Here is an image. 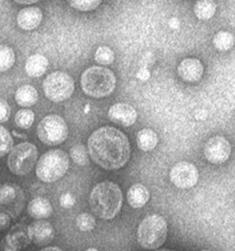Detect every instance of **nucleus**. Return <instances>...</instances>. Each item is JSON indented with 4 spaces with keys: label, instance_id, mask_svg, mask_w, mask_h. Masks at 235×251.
<instances>
[{
    "label": "nucleus",
    "instance_id": "f257e3e1",
    "mask_svg": "<svg viewBox=\"0 0 235 251\" xmlns=\"http://www.w3.org/2000/svg\"><path fill=\"white\" fill-rule=\"evenodd\" d=\"M88 147L92 160L108 170L121 169L131 155L128 137L119 129L110 126L95 130L89 136Z\"/></svg>",
    "mask_w": 235,
    "mask_h": 251
},
{
    "label": "nucleus",
    "instance_id": "f03ea898",
    "mask_svg": "<svg viewBox=\"0 0 235 251\" xmlns=\"http://www.w3.org/2000/svg\"><path fill=\"white\" fill-rule=\"evenodd\" d=\"M123 196L120 187L110 181H104L92 190L89 205L92 211L102 219H112L122 208Z\"/></svg>",
    "mask_w": 235,
    "mask_h": 251
},
{
    "label": "nucleus",
    "instance_id": "7ed1b4c3",
    "mask_svg": "<svg viewBox=\"0 0 235 251\" xmlns=\"http://www.w3.org/2000/svg\"><path fill=\"white\" fill-rule=\"evenodd\" d=\"M116 82L113 72L100 66L87 69L81 76L83 91L92 98H106L110 95L115 90Z\"/></svg>",
    "mask_w": 235,
    "mask_h": 251
},
{
    "label": "nucleus",
    "instance_id": "20e7f679",
    "mask_svg": "<svg viewBox=\"0 0 235 251\" xmlns=\"http://www.w3.org/2000/svg\"><path fill=\"white\" fill-rule=\"evenodd\" d=\"M69 163V156L64 151H49L37 162L36 174L43 182L53 183L64 176Z\"/></svg>",
    "mask_w": 235,
    "mask_h": 251
},
{
    "label": "nucleus",
    "instance_id": "39448f33",
    "mask_svg": "<svg viewBox=\"0 0 235 251\" xmlns=\"http://www.w3.org/2000/svg\"><path fill=\"white\" fill-rule=\"evenodd\" d=\"M167 233V223L161 216L157 214L148 216L142 221L138 227V242L145 249H159L165 242Z\"/></svg>",
    "mask_w": 235,
    "mask_h": 251
},
{
    "label": "nucleus",
    "instance_id": "423d86ee",
    "mask_svg": "<svg viewBox=\"0 0 235 251\" xmlns=\"http://www.w3.org/2000/svg\"><path fill=\"white\" fill-rule=\"evenodd\" d=\"M38 151L36 146L29 142L17 145L10 151L8 157V167L14 175H26L36 164Z\"/></svg>",
    "mask_w": 235,
    "mask_h": 251
},
{
    "label": "nucleus",
    "instance_id": "0eeeda50",
    "mask_svg": "<svg viewBox=\"0 0 235 251\" xmlns=\"http://www.w3.org/2000/svg\"><path fill=\"white\" fill-rule=\"evenodd\" d=\"M37 133V136L44 144L54 147L66 141L68 128L62 117L51 114L39 123Z\"/></svg>",
    "mask_w": 235,
    "mask_h": 251
},
{
    "label": "nucleus",
    "instance_id": "6e6552de",
    "mask_svg": "<svg viewBox=\"0 0 235 251\" xmlns=\"http://www.w3.org/2000/svg\"><path fill=\"white\" fill-rule=\"evenodd\" d=\"M43 91L49 100L55 102L65 101L74 92V81L72 77L62 71L50 74L43 81Z\"/></svg>",
    "mask_w": 235,
    "mask_h": 251
},
{
    "label": "nucleus",
    "instance_id": "1a4fd4ad",
    "mask_svg": "<svg viewBox=\"0 0 235 251\" xmlns=\"http://www.w3.org/2000/svg\"><path fill=\"white\" fill-rule=\"evenodd\" d=\"M170 178L174 186L183 190L190 189L198 182V170L191 162H178L171 169Z\"/></svg>",
    "mask_w": 235,
    "mask_h": 251
},
{
    "label": "nucleus",
    "instance_id": "9d476101",
    "mask_svg": "<svg viewBox=\"0 0 235 251\" xmlns=\"http://www.w3.org/2000/svg\"><path fill=\"white\" fill-rule=\"evenodd\" d=\"M231 151V145L226 138L216 135L206 142L204 156L211 163L222 164L229 159Z\"/></svg>",
    "mask_w": 235,
    "mask_h": 251
},
{
    "label": "nucleus",
    "instance_id": "9b49d317",
    "mask_svg": "<svg viewBox=\"0 0 235 251\" xmlns=\"http://www.w3.org/2000/svg\"><path fill=\"white\" fill-rule=\"evenodd\" d=\"M55 231L51 224L46 221H37L28 227V236L37 246H45L54 239Z\"/></svg>",
    "mask_w": 235,
    "mask_h": 251
},
{
    "label": "nucleus",
    "instance_id": "f8f14e48",
    "mask_svg": "<svg viewBox=\"0 0 235 251\" xmlns=\"http://www.w3.org/2000/svg\"><path fill=\"white\" fill-rule=\"evenodd\" d=\"M108 116L112 122L116 125L129 127L134 125L138 114L133 107L126 103H117L110 107Z\"/></svg>",
    "mask_w": 235,
    "mask_h": 251
},
{
    "label": "nucleus",
    "instance_id": "ddd939ff",
    "mask_svg": "<svg viewBox=\"0 0 235 251\" xmlns=\"http://www.w3.org/2000/svg\"><path fill=\"white\" fill-rule=\"evenodd\" d=\"M179 76L186 82H197L202 79L203 65L196 58H186L180 63L177 69Z\"/></svg>",
    "mask_w": 235,
    "mask_h": 251
},
{
    "label": "nucleus",
    "instance_id": "4468645a",
    "mask_svg": "<svg viewBox=\"0 0 235 251\" xmlns=\"http://www.w3.org/2000/svg\"><path fill=\"white\" fill-rule=\"evenodd\" d=\"M43 18V11L39 8L28 7L19 12L17 23L19 26L23 30L31 31L40 25Z\"/></svg>",
    "mask_w": 235,
    "mask_h": 251
},
{
    "label": "nucleus",
    "instance_id": "2eb2a0df",
    "mask_svg": "<svg viewBox=\"0 0 235 251\" xmlns=\"http://www.w3.org/2000/svg\"><path fill=\"white\" fill-rule=\"evenodd\" d=\"M127 198L131 207L141 208L150 201V191L143 184H134L128 191Z\"/></svg>",
    "mask_w": 235,
    "mask_h": 251
},
{
    "label": "nucleus",
    "instance_id": "dca6fc26",
    "mask_svg": "<svg viewBox=\"0 0 235 251\" xmlns=\"http://www.w3.org/2000/svg\"><path fill=\"white\" fill-rule=\"evenodd\" d=\"M48 59L42 54H34L29 57L25 63V71L32 78L43 76L48 68Z\"/></svg>",
    "mask_w": 235,
    "mask_h": 251
},
{
    "label": "nucleus",
    "instance_id": "f3484780",
    "mask_svg": "<svg viewBox=\"0 0 235 251\" xmlns=\"http://www.w3.org/2000/svg\"><path fill=\"white\" fill-rule=\"evenodd\" d=\"M52 206L48 200L37 197L32 200L28 205V213L36 219H44L51 216Z\"/></svg>",
    "mask_w": 235,
    "mask_h": 251
},
{
    "label": "nucleus",
    "instance_id": "a211bd4d",
    "mask_svg": "<svg viewBox=\"0 0 235 251\" xmlns=\"http://www.w3.org/2000/svg\"><path fill=\"white\" fill-rule=\"evenodd\" d=\"M17 104L24 107H32L38 101V93L34 86L24 85L18 88L16 92Z\"/></svg>",
    "mask_w": 235,
    "mask_h": 251
},
{
    "label": "nucleus",
    "instance_id": "6ab92c4d",
    "mask_svg": "<svg viewBox=\"0 0 235 251\" xmlns=\"http://www.w3.org/2000/svg\"><path fill=\"white\" fill-rule=\"evenodd\" d=\"M137 143L141 150L150 151L157 147L159 143V137L152 129H142L137 135Z\"/></svg>",
    "mask_w": 235,
    "mask_h": 251
},
{
    "label": "nucleus",
    "instance_id": "aec40b11",
    "mask_svg": "<svg viewBox=\"0 0 235 251\" xmlns=\"http://www.w3.org/2000/svg\"><path fill=\"white\" fill-rule=\"evenodd\" d=\"M216 9L217 5L214 0H197L193 10L199 20L207 21L214 16Z\"/></svg>",
    "mask_w": 235,
    "mask_h": 251
},
{
    "label": "nucleus",
    "instance_id": "412c9836",
    "mask_svg": "<svg viewBox=\"0 0 235 251\" xmlns=\"http://www.w3.org/2000/svg\"><path fill=\"white\" fill-rule=\"evenodd\" d=\"M30 240L24 233H16L4 239V246H2V249L5 251H18L27 246Z\"/></svg>",
    "mask_w": 235,
    "mask_h": 251
},
{
    "label": "nucleus",
    "instance_id": "4be33fe9",
    "mask_svg": "<svg viewBox=\"0 0 235 251\" xmlns=\"http://www.w3.org/2000/svg\"><path fill=\"white\" fill-rule=\"evenodd\" d=\"M214 47L220 51H228L235 45V37L229 31H219L214 37Z\"/></svg>",
    "mask_w": 235,
    "mask_h": 251
},
{
    "label": "nucleus",
    "instance_id": "5701e85b",
    "mask_svg": "<svg viewBox=\"0 0 235 251\" xmlns=\"http://www.w3.org/2000/svg\"><path fill=\"white\" fill-rule=\"evenodd\" d=\"M16 62V54L10 47L0 45V73L9 71Z\"/></svg>",
    "mask_w": 235,
    "mask_h": 251
},
{
    "label": "nucleus",
    "instance_id": "b1692460",
    "mask_svg": "<svg viewBox=\"0 0 235 251\" xmlns=\"http://www.w3.org/2000/svg\"><path fill=\"white\" fill-rule=\"evenodd\" d=\"M35 114L31 109H21L16 113L15 122L21 129H27L33 125Z\"/></svg>",
    "mask_w": 235,
    "mask_h": 251
},
{
    "label": "nucleus",
    "instance_id": "393cba45",
    "mask_svg": "<svg viewBox=\"0 0 235 251\" xmlns=\"http://www.w3.org/2000/svg\"><path fill=\"white\" fill-rule=\"evenodd\" d=\"M14 140L4 127L0 126V157L4 156L12 150Z\"/></svg>",
    "mask_w": 235,
    "mask_h": 251
},
{
    "label": "nucleus",
    "instance_id": "a878e982",
    "mask_svg": "<svg viewBox=\"0 0 235 251\" xmlns=\"http://www.w3.org/2000/svg\"><path fill=\"white\" fill-rule=\"evenodd\" d=\"M71 158L76 164L80 166L86 165L89 162V156L85 146L75 145L70 149Z\"/></svg>",
    "mask_w": 235,
    "mask_h": 251
},
{
    "label": "nucleus",
    "instance_id": "bb28decb",
    "mask_svg": "<svg viewBox=\"0 0 235 251\" xmlns=\"http://www.w3.org/2000/svg\"><path fill=\"white\" fill-rule=\"evenodd\" d=\"M95 61L102 65H109L115 60L114 52L108 47H100L95 54Z\"/></svg>",
    "mask_w": 235,
    "mask_h": 251
},
{
    "label": "nucleus",
    "instance_id": "cd10ccee",
    "mask_svg": "<svg viewBox=\"0 0 235 251\" xmlns=\"http://www.w3.org/2000/svg\"><path fill=\"white\" fill-rule=\"evenodd\" d=\"M71 7L80 11H91L101 4L102 0H67Z\"/></svg>",
    "mask_w": 235,
    "mask_h": 251
},
{
    "label": "nucleus",
    "instance_id": "c85d7f7f",
    "mask_svg": "<svg viewBox=\"0 0 235 251\" xmlns=\"http://www.w3.org/2000/svg\"><path fill=\"white\" fill-rule=\"evenodd\" d=\"M95 224H96V222H95V218L89 213H83L77 218V226L81 231L88 232V231L94 229Z\"/></svg>",
    "mask_w": 235,
    "mask_h": 251
},
{
    "label": "nucleus",
    "instance_id": "c756f323",
    "mask_svg": "<svg viewBox=\"0 0 235 251\" xmlns=\"http://www.w3.org/2000/svg\"><path fill=\"white\" fill-rule=\"evenodd\" d=\"M17 196L16 188L10 185L0 187V204H8L12 202Z\"/></svg>",
    "mask_w": 235,
    "mask_h": 251
},
{
    "label": "nucleus",
    "instance_id": "7c9ffc66",
    "mask_svg": "<svg viewBox=\"0 0 235 251\" xmlns=\"http://www.w3.org/2000/svg\"><path fill=\"white\" fill-rule=\"evenodd\" d=\"M11 114V109L9 103L3 99H0V124L5 123L9 120Z\"/></svg>",
    "mask_w": 235,
    "mask_h": 251
},
{
    "label": "nucleus",
    "instance_id": "2f4dec72",
    "mask_svg": "<svg viewBox=\"0 0 235 251\" xmlns=\"http://www.w3.org/2000/svg\"><path fill=\"white\" fill-rule=\"evenodd\" d=\"M76 202V200L70 193L64 194L60 198V204L64 208H71Z\"/></svg>",
    "mask_w": 235,
    "mask_h": 251
},
{
    "label": "nucleus",
    "instance_id": "473e14b6",
    "mask_svg": "<svg viewBox=\"0 0 235 251\" xmlns=\"http://www.w3.org/2000/svg\"><path fill=\"white\" fill-rule=\"evenodd\" d=\"M10 223V218L8 214L5 213H0V229L6 228L9 225Z\"/></svg>",
    "mask_w": 235,
    "mask_h": 251
},
{
    "label": "nucleus",
    "instance_id": "72a5a7b5",
    "mask_svg": "<svg viewBox=\"0 0 235 251\" xmlns=\"http://www.w3.org/2000/svg\"><path fill=\"white\" fill-rule=\"evenodd\" d=\"M138 78L142 80H149L150 78V71L147 68H142L140 71H138Z\"/></svg>",
    "mask_w": 235,
    "mask_h": 251
},
{
    "label": "nucleus",
    "instance_id": "f704fd0d",
    "mask_svg": "<svg viewBox=\"0 0 235 251\" xmlns=\"http://www.w3.org/2000/svg\"><path fill=\"white\" fill-rule=\"evenodd\" d=\"M169 25H170V27L172 28V29H178L179 26H180V22H179V20L177 18H175V17H173V18H171L170 21H169Z\"/></svg>",
    "mask_w": 235,
    "mask_h": 251
},
{
    "label": "nucleus",
    "instance_id": "c9c22d12",
    "mask_svg": "<svg viewBox=\"0 0 235 251\" xmlns=\"http://www.w3.org/2000/svg\"><path fill=\"white\" fill-rule=\"evenodd\" d=\"M15 2L19 4H24V5H29V4H33V3L39 2L40 0H14Z\"/></svg>",
    "mask_w": 235,
    "mask_h": 251
},
{
    "label": "nucleus",
    "instance_id": "e433bc0d",
    "mask_svg": "<svg viewBox=\"0 0 235 251\" xmlns=\"http://www.w3.org/2000/svg\"><path fill=\"white\" fill-rule=\"evenodd\" d=\"M197 113H198V114H196V115H199V117H197V119H205V118L207 117V112H206V111H197ZM196 115H195V116H196Z\"/></svg>",
    "mask_w": 235,
    "mask_h": 251
},
{
    "label": "nucleus",
    "instance_id": "4c0bfd02",
    "mask_svg": "<svg viewBox=\"0 0 235 251\" xmlns=\"http://www.w3.org/2000/svg\"><path fill=\"white\" fill-rule=\"evenodd\" d=\"M43 251H62V249L58 248V247H51V246H49V247L43 248Z\"/></svg>",
    "mask_w": 235,
    "mask_h": 251
}]
</instances>
